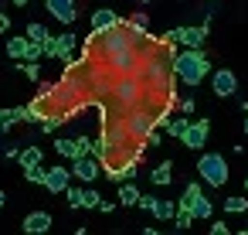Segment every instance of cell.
Returning a JSON list of instances; mask_svg holds the SVG:
<instances>
[{
	"mask_svg": "<svg viewBox=\"0 0 248 235\" xmlns=\"http://www.w3.org/2000/svg\"><path fill=\"white\" fill-rule=\"evenodd\" d=\"M45 11L58 21V24H65V28H72L75 21H78V11H75V0H45Z\"/></svg>",
	"mask_w": 248,
	"mask_h": 235,
	"instance_id": "52a82bcc",
	"label": "cell"
},
{
	"mask_svg": "<svg viewBox=\"0 0 248 235\" xmlns=\"http://www.w3.org/2000/svg\"><path fill=\"white\" fill-rule=\"evenodd\" d=\"M21 228H24L28 235H45V232L51 228V215H48V211H31Z\"/></svg>",
	"mask_w": 248,
	"mask_h": 235,
	"instance_id": "7c38bea8",
	"label": "cell"
},
{
	"mask_svg": "<svg viewBox=\"0 0 248 235\" xmlns=\"http://www.w3.org/2000/svg\"><path fill=\"white\" fill-rule=\"evenodd\" d=\"M187 126H190V116H187V113H180V116H173V119H170V123H167V133H170V136H177V140H180V136H184V133H187Z\"/></svg>",
	"mask_w": 248,
	"mask_h": 235,
	"instance_id": "ac0fdd59",
	"label": "cell"
},
{
	"mask_svg": "<svg viewBox=\"0 0 248 235\" xmlns=\"http://www.w3.org/2000/svg\"><path fill=\"white\" fill-rule=\"evenodd\" d=\"M211 235H228V225L224 221H211Z\"/></svg>",
	"mask_w": 248,
	"mask_h": 235,
	"instance_id": "1f68e13d",
	"label": "cell"
},
{
	"mask_svg": "<svg viewBox=\"0 0 248 235\" xmlns=\"http://www.w3.org/2000/svg\"><path fill=\"white\" fill-rule=\"evenodd\" d=\"M14 4H17V7H24V4H28V0H14Z\"/></svg>",
	"mask_w": 248,
	"mask_h": 235,
	"instance_id": "d590c367",
	"label": "cell"
},
{
	"mask_svg": "<svg viewBox=\"0 0 248 235\" xmlns=\"http://www.w3.org/2000/svg\"><path fill=\"white\" fill-rule=\"evenodd\" d=\"M211 215H214V204H211L207 198H201V201H197V208H194V218H201V221H207Z\"/></svg>",
	"mask_w": 248,
	"mask_h": 235,
	"instance_id": "603a6c76",
	"label": "cell"
},
{
	"mask_svg": "<svg viewBox=\"0 0 248 235\" xmlns=\"http://www.w3.org/2000/svg\"><path fill=\"white\" fill-rule=\"evenodd\" d=\"M245 187H248V181H245Z\"/></svg>",
	"mask_w": 248,
	"mask_h": 235,
	"instance_id": "f35d334b",
	"label": "cell"
},
{
	"mask_svg": "<svg viewBox=\"0 0 248 235\" xmlns=\"http://www.w3.org/2000/svg\"><path fill=\"white\" fill-rule=\"evenodd\" d=\"M204 75H211V58L204 55V48H180L173 55V79L187 89H197L204 82Z\"/></svg>",
	"mask_w": 248,
	"mask_h": 235,
	"instance_id": "6da1fadb",
	"label": "cell"
},
{
	"mask_svg": "<svg viewBox=\"0 0 248 235\" xmlns=\"http://www.w3.org/2000/svg\"><path fill=\"white\" fill-rule=\"evenodd\" d=\"M207 4H214V0H207Z\"/></svg>",
	"mask_w": 248,
	"mask_h": 235,
	"instance_id": "74e56055",
	"label": "cell"
},
{
	"mask_svg": "<svg viewBox=\"0 0 248 235\" xmlns=\"http://www.w3.org/2000/svg\"><path fill=\"white\" fill-rule=\"evenodd\" d=\"M136 201H140V187H136L133 181H123V184H119V204L133 208Z\"/></svg>",
	"mask_w": 248,
	"mask_h": 235,
	"instance_id": "e0dca14e",
	"label": "cell"
},
{
	"mask_svg": "<svg viewBox=\"0 0 248 235\" xmlns=\"http://www.w3.org/2000/svg\"><path fill=\"white\" fill-rule=\"evenodd\" d=\"M112 24H119V14H116L112 7H99V11H92V17H89V31H106V28H112Z\"/></svg>",
	"mask_w": 248,
	"mask_h": 235,
	"instance_id": "8fae6325",
	"label": "cell"
},
{
	"mask_svg": "<svg viewBox=\"0 0 248 235\" xmlns=\"http://www.w3.org/2000/svg\"><path fill=\"white\" fill-rule=\"evenodd\" d=\"M92 62H106L116 75H133V72L140 68V51H136L133 45H126L123 51H116V55H109V58H92Z\"/></svg>",
	"mask_w": 248,
	"mask_h": 235,
	"instance_id": "277c9868",
	"label": "cell"
},
{
	"mask_svg": "<svg viewBox=\"0 0 248 235\" xmlns=\"http://www.w3.org/2000/svg\"><path fill=\"white\" fill-rule=\"evenodd\" d=\"M4 201H7V194H4V191H0V208H4Z\"/></svg>",
	"mask_w": 248,
	"mask_h": 235,
	"instance_id": "e575fe53",
	"label": "cell"
},
{
	"mask_svg": "<svg viewBox=\"0 0 248 235\" xmlns=\"http://www.w3.org/2000/svg\"><path fill=\"white\" fill-rule=\"evenodd\" d=\"M95 208H99L102 215H112V208H116V201H109V198H102V201H99Z\"/></svg>",
	"mask_w": 248,
	"mask_h": 235,
	"instance_id": "f546056e",
	"label": "cell"
},
{
	"mask_svg": "<svg viewBox=\"0 0 248 235\" xmlns=\"http://www.w3.org/2000/svg\"><path fill=\"white\" fill-rule=\"evenodd\" d=\"M65 198H68L72 208H82V187H78V184H68V187H65Z\"/></svg>",
	"mask_w": 248,
	"mask_h": 235,
	"instance_id": "cb8c5ba5",
	"label": "cell"
},
{
	"mask_svg": "<svg viewBox=\"0 0 248 235\" xmlns=\"http://www.w3.org/2000/svg\"><path fill=\"white\" fill-rule=\"evenodd\" d=\"M245 133H248V116H245Z\"/></svg>",
	"mask_w": 248,
	"mask_h": 235,
	"instance_id": "8d00e7d4",
	"label": "cell"
},
{
	"mask_svg": "<svg viewBox=\"0 0 248 235\" xmlns=\"http://www.w3.org/2000/svg\"><path fill=\"white\" fill-rule=\"evenodd\" d=\"M150 181H153L156 187L170 184V181H173V160H163V164H156V167L150 170Z\"/></svg>",
	"mask_w": 248,
	"mask_h": 235,
	"instance_id": "5bb4252c",
	"label": "cell"
},
{
	"mask_svg": "<svg viewBox=\"0 0 248 235\" xmlns=\"http://www.w3.org/2000/svg\"><path fill=\"white\" fill-rule=\"evenodd\" d=\"M99 201H102V194L95 187H82V208H95Z\"/></svg>",
	"mask_w": 248,
	"mask_h": 235,
	"instance_id": "7402d4cb",
	"label": "cell"
},
{
	"mask_svg": "<svg viewBox=\"0 0 248 235\" xmlns=\"http://www.w3.org/2000/svg\"><path fill=\"white\" fill-rule=\"evenodd\" d=\"M194 106H197L194 99H184V102H180V113H187V116H190V113H194Z\"/></svg>",
	"mask_w": 248,
	"mask_h": 235,
	"instance_id": "836d02e7",
	"label": "cell"
},
{
	"mask_svg": "<svg viewBox=\"0 0 248 235\" xmlns=\"http://www.w3.org/2000/svg\"><path fill=\"white\" fill-rule=\"evenodd\" d=\"M7 58H14V62L28 58V34H17V38L7 41Z\"/></svg>",
	"mask_w": 248,
	"mask_h": 235,
	"instance_id": "9a60e30c",
	"label": "cell"
},
{
	"mask_svg": "<svg viewBox=\"0 0 248 235\" xmlns=\"http://www.w3.org/2000/svg\"><path fill=\"white\" fill-rule=\"evenodd\" d=\"M14 123H28V106L17 109H0V136H7L14 130Z\"/></svg>",
	"mask_w": 248,
	"mask_h": 235,
	"instance_id": "30bf717a",
	"label": "cell"
},
{
	"mask_svg": "<svg viewBox=\"0 0 248 235\" xmlns=\"http://www.w3.org/2000/svg\"><path fill=\"white\" fill-rule=\"evenodd\" d=\"M92 143H95V140H89V136H75V157L92 153Z\"/></svg>",
	"mask_w": 248,
	"mask_h": 235,
	"instance_id": "4316f807",
	"label": "cell"
},
{
	"mask_svg": "<svg viewBox=\"0 0 248 235\" xmlns=\"http://www.w3.org/2000/svg\"><path fill=\"white\" fill-rule=\"evenodd\" d=\"M190 225H194V215L177 208V215H173V228H180V232H184V228H190Z\"/></svg>",
	"mask_w": 248,
	"mask_h": 235,
	"instance_id": "d4e9b609",
	"label": "cell"
},
{
	"mask_svg": "<svg viewBox=\"0 0 248 235\" xmlns=\"http://www.w3.org/2000/svg\"><path fill=\"white\" fill-rule=\"evenodd\" d=\"M211 89H214L217 99H231V96L238 92V75H234L231 68H217V72L211 75Z\"/></svg>",
	"mask_w": 248,
	"mask_h": 235,
	"instance_id": "ba28073f",
	"label": "cell"
},
{
	"mask_svg": "<svg viewBox=\"0 0 248 235\" xmlns=\"http://www.w3.org/2000/svg\"><path fill=\"white\" fill-rule=\"evenodd\" d=\"M99 174H102V164H99V157H92V153L72 157V177H78L82 184H92Z\"/></svg>",
	"mask_w": 248,
	"mask_h": 235,
	"instance_id": "5b68a950",
	"label": "cell"
},
{
	"mask_svg": "<svg viewBox=\"0 0 248 235\" xmlns=\"http://www.w3.org/2000/svg\"><path fill=\"white\" fill-rule=\"evenodd\" d=\"M7 31H11V14L0 11V34H7Z\"/></svg>",
	"mask_w": 248,
	"mask_h": 235,
	"instance_id": "d6a6232c",
	"label": "cell"
},
{
	"mask_svg": "<svg viewBox=\"0 0 248 235\" xmlns=\"http://www.w3.org/2000/svg\"><path fill=\"white\" fill-rule=\"evenodd\" d=\"M207 136H211V123H207V119H194V123L187 126V133L180 136V143H184L187 150H204Z\"/></svg>",
	"mask_w": 248,
	"mask_h": 235,
	"instance_id": "9c48e42d",
	"label": "cell"
},
{
	"mask_svg": "<svg viewBox=\"0 0 248 235\" xmlns=\"http://www.w3.org/2000/svg\"><path fill=\"white\" fill-rule=\"evenodd\" d=\"M41 157H45V153H41V147H34V143H28V147L17 153L21 167H38V164H41Z\"/></svg>",
	"mask_w": 248,
	"mask_h": 235,
	"instance_id": "2e32d148",
	"label": "cell"
},
{
	"mask_svg": "<svg viewBox=\"0 0 248 235\" xmlns=\"http://www.w3.org/2000/svg\"><path fill=\"white\" fill-rule=\"evenodd\" d=\"M150 215L160 218V221H173V215H177V201H173V198H153Z\"/></svg>",
	"mask_w": 248,
	"mask_h": 235,
	"instance_id": "4fadbf2b",
	"label": "cell"
},
{
	"mask_svg": "<svg viewBox=\"0 0 248 235\" xmlns=\"http://www.w3.org/2000/svg\"><path fill=\"white\" fill-rule=\"evenodd\" d=\"M197 174H201V181H204L207 187H224L228 177H231L228 160H224L221 153H201V160H197Z\"/></svg>",
	"mask_w": 248,
	"mask_h": 235,
	"instance_id": "7a4b0ae2",
	"label": "cell"
},
{
	"mask_svg": "<svg viewBox=\"0 0 248 235\" xmlns=\"http://www.w3.org/2000/svg\"><path fill=\"white\" fill-rule=\"evenodd\" d=\"M55 150H58L62 157H68V160H72V157H75V140H68V136H58V140H55Z\"/></svg>",
	"mask_w": 248,
	"mask_h": 235,
	"instance_id": "44dd1931",
	"label": "cell"
},
{
	"mask_svg": "<svg viewBox=\"0 0 248 235\" xmlns=\"http://www.w3.org/2000/svg\"><path fill=\"white\" fill-rule=\"evenodd\" d=\"M72 184V167H62V164H55V167H48L45 170V181H41V187L45 191H51V194H65V187Z\"/></svg>",
	"mask_w": 248,
	"mask_h": 235,
	"instance_id": "8992f818",
	"label": "cell"
},
{
	"mask_svg": "<svg viewBox=\"0 0 248 235\" xmlns=\"http://www.w3.org/2000/svg\"><path fill=\"white\" fill-rule=\"evenodd\" d=\"M136 204H140L143 211H150V208H153V194H140V201H136Z\"/></svg>",
	"mask_w": 248,
	"mask_h": 235,
	"instance_id": "4dcf8cb0",
	"label": "cell"
},
{
	"mask_svg": "<svg viewBox=\"0 0 248 235\" xmlns=\"http://www.w3.org/2000/svg\"><path fill=\"white\" fill-rule=\"evenodd\" d=\"M163 41H173L177 48H204L207 41V24H180V28H170Z\"/></svg>",
	"mask_w": 248,
	"mask_h": 235,
	"instance_id": "3957f363",
	"label": "cell"
},
{
	"mask_svg": "<svg viewBox=\"0 0 248 235\" xmlns=\"http://www.w3.org/2000/svg\"><path fill=\"white\" fill-rule=\"evenodd\" d=\"M21 72H24L31 82H38V79H41V65H38V62H24V65H21Z\"/></svg>",
	"mask_w": 248,
	"mask_h": 235,
	"instance_id": "484cf974",
	"label": "cell"
},
{
	"mask_svg": "<svg viewBox=\"0 0 248 235\" xmlns=\"http://www.w3.org/2000/svg\"><path fill=\"white\" fill-rule=\"evenodd\" d=\"M129 28H136V31H146V28H150V17H146V14H133V17H129Z\"/></svg>",
	"mask_w": 248,
	"mask_h": 235,
	"instance_id": "f1b7e54d",
	"label": "cell"
},
{
	"mask_svg": "<svg viewBox=\"0 0 248 235\" xmlns=\"http://www.w3.org/2000/svg\"><path fill=\"white\" fill-rule=\"evenodd\" d=\"M24 34H28V38H31V41H45V38H51V31H48V28H45V24H41V21H31V24H28V31H24Z\"/></svg>",
	"mask_w": 248,
	"mask_h": 235,
	"instance_id": "ffe728a7",
	"label": "cell"
},
{
	"mask_svg": "<svg viewBox=\"0 0 248 235\" xmlns=\"http://www.w3.org/2000/svg\"><path fill=\"white\" fill-rule=\"evenodd\" d=\"M224 211H228V215H245V211H248V198H245V194L224 198Z\"/></svg>",
	"mask_w": 248,
	"mask_h": 235,
	"instance_id": "d6986e66",
	"label": "cell"
},
{
	"mask_svg": "<svg viewBox=\"0 0 248 235\" xmlns=\"http://www.w3.org/2000/svg\"><path fill=\"white\" fill-rule=\"evenodd\" d=\"M24 177H28L31 184H41V181H45V170H41V164H38V167H24Z\"/></svg>",
	"mask_w": 248,
	"mask_h": 235,
	"instance_id": "83f0119b",
	"label": "cell"
}]
</instances>
